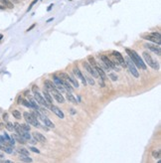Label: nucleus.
<instances>
[{"label": "nucleus", "instance_id": "13", "mask_svg": "<svg viewBox=\"0 0 161 163\" xmlns=\"http://www.w3.org/2000/svg\"><path fill=\"white\" fill-rule=\"evenodd\" d=\"M44 85H45V88L47 90H50V91H56L57 90V87L55 85V83H53L49 80H46L44 82Z\"/></svg>", "mask_w": 161, "mask_h": 163}, {"label": "nucleus", "instance_id": "27", "mask_svg": "<svg viewBox=\"0 0 161 163\" xmlns=\"http://www.w3.org/2000/svg\"><path fill=\"white\" fill-rule=\"evenodd\" d=\"M17 151L19 152L20 154H23V155H28L29 156V151L26 149V148H18Z\"/></svg>", "mask_w": 161, "mask_h": 163}, {"label": "nucleus", "instance_id": "33", "mask_svg": "<svg viewBox=\"0 0 161 163\" xmlns=\"http://www.w3.org/2000/svg\"><path fill=\"white\" fill-rule=\"evenodd\" d=\"M30 150L33 151V152H35V153H40V150H38L36 147H30Z\"/></svg>", "mask_w": 161, "mask_h": 163}, {"label": "nucleus", "instance_id": "32", "mask_svg": "<svg viewBox=\"0 0 161 163\" xmlns=\"http://www.w3.org/2000/svg\"><path fill=\"white\" fill-rule=\"evenodd\" d=\"M6 127L9 129V130H13V129H14V126H13V124L11 123V122H7Z\"/></svg>", "mask_w": 161, "mask_h": 163}, {"label": "nucleus", "instance_id": "3", "mask_svg": "<svg viewBox=\"0 0 161 163\" xmlns=\"http://www.w3.org/2000/svg\"><path fill=\"white\" fill-rule=\"evenodd\" d=\"M142 38L145 40L151 41L153 43H157V45H160V34L156 32L149 33V34H143Z\"/></svg>", "mask_w": 161, "mask_h": 163}, {"label": "nucleus", "instance_id": "36", "mask_svg": "<svg viewBox=\"0 0 161 163\" xmlns=\"http://www.w3.org/2000/svg\"><path fill=\"white\" fill-rule=\"evenodd\" d=\"M3 137L5 138V140H6V141H8V140L10 139V137H9V135H8L7 133H4V135H3Z\"/></svg>", "mask_w": 161, "mask_h": 163}, {"label": "nucleus", "instance_id": "26", "mask_svg": "<svg viewBox=\"0 0 161 163\" xmlns=\"http://www.w3.org/2000/svg\"><path fill=\"white\" fill-rule=\"evenodd\" d=\"M69 81H70L72 84L74 85V87H75V88H79V83H78V81L75 78H74L73 76H70V78H69Z\"/></svg>", "mask_w": 161, "mask_h": 163}, {"label": "nucleus", "instance_id": "25", "mask_svg": "<svg viewBox=\"0 0 161 163\" xmlns=\"http://www.w3.org/2000/svg\"><path fill=\"white\" fill-rule=\"evenodd\" d=\"M12 114H13V117L16 118V119H20V118H22L21 112H20L19 111H17V110H14V111H12Z\"/></svg>", "mask_w": 161, "mask_h": 163}, {"label": "nucleus", "instance_id": "23", "mask_svg": "<svg viewBox=\"0 0 161 163\" xmlns=\"http://www.w3.org/2000/svg\"><path fill=\"white\" fill-rule=\"evenodd\" d=\"M62 86H63V88L66 89L67 91H73V88L71 87V85L66 81V80H63V82H62Z\"/></svg>", "mask_w": 161, "mask_h": 163}, {"label": "nucleus", "instance_id": "14", "mask_svg": "<svg viewBox=\"0 0 161 163\" xmlns=\"http://www.w3.org/2000/svg\"><path fill=\"white\" fill-rule=\"evenodd\" d=\"M74 74L77 76V78H79L82 82H83V84H84L85 86H86V84H87V82H86V79H85V77H84V75L82 74V72L78 69V68H75L74 69Z\"/></svg>", "mask_w": 161, "mask_h": 163}, {"label": "nucleus", "instance_id": "8", "mask_svg": "<svg viewBox=\"0 0 161 163\" xmlns=\"http://www.w3.org/2000/svg\"><path fill=\"white\" fill-rule=\"evenodd\" d=\"M101 58H102L103 63L105 65V67H106L108 69H116V64H114L111 60L109 59V57H106V56H104V55H102V56H101ZM116 70H117V69H116Z\"/></svg>", "mask_w": 161, "mask_h": 163}, {"label": "nucleus", "instance_id": "22", "mask_svg": "<svg viewBox=\"0 0 161 163\" xmlns=\"http://www.w3.org/2000/svg\"><path fill=\"white\" fill-rule=\"evenodd\" d=\"M14 139H15V140H17V141L21 144H25L26 143V141H25L26 139L23 136H21L20 134H15V135H14Z\"/></svg>", "mask_w": 161, "mask_h": 163}, {"label": "nucleus", "instance_id": "42", "mask_svg": "<svg viewBox=\"0 0 161 163\" xmlns=\"http://www.w3.org/2000/svg\"><path fill=\"white\" fill-rule=\"evenodd\" d=\"M0 9H1V10H3V9H5V6H3V5H0Z\"/></svg>", "mask_w": 161, "mask_h": 163}, {"label": "nucleus", "instance_id": "21", "mask_svg": "<svg viewBox=\"0 0 161 163\" xmlns=\"http://www.w3.org/2000/svg\"><path fill=\"white\" fill-rule=\"evenodd\" d=\"M43 94H44V97H45V99L49 103V104H51L52 103H53V98H52L51 95L49 94V91H47V90H45L44 89V91H43Z\"/></svg>", "mask_w": 161, "mask_h": 163}, {"label": "nucleus", "instance_id": "7", "mask_svg": "<svg viewBox=\"0 0 161 163\" xmlns=\"http://www.w3.org/2000/svg\"><path fill=\"white\" fill-rule=\"evenodd\" d=\"M83 66H84L85 69L87 70V72L90 73L94 78H98V74H97V72L96 71V69H95L94 67H91L88 62H83Z\"/></svg>", "mask_w": 161, "mask_h": 163}, {"label": "nucleus", "instance_id": "38", "mask_svg": "<svg viewBox=\"0 0 161 163\" xmlns=\"http://www.w3.org/2000/svg\"><path fill=\"white\" fill-rule=\"evenodd\" d=\"M33 91H38V87L36 88V86H33Z\"/></svg>", "mask_w": 161, "mask_h": 163}, {"label": "nucleus", "instance_id": "40", "mask_svg": "<svg viewBox=\"0 0 161 163\" xmlns=\"http://www.w3.org/2000/svg\"><path fill=\"white\" fill-rule=\"evenodd\" d=\"M53 6H54V5H53V4H51V5L49 6V8H48V11H50V10L52 9V7H53Z\"/></svg>", "mask_w": 161, "mask_h": 163}, {"label": "nucleus", "instance_id": "37", "mask_svg": "<svg viewBox=\"0 0 161 163\" xmlns=\"http://www.w3.org/2000/svg\"><path fill=\"white\" fill-rule=\"evenodd\" d=\"M3 119H4V120H7V119H8V114H7V113H4V114H3Z\"/></svg>", "mask_w": 161, "mask_h": 163}, {"label": "nucleus", "instance_id": "10", "mask_svg": "<svg viewBox=\"0 0 161 163\" xmlns=\"http://www.w3.org/2000/svg\"><path fill=\"white\" fill-rule=\"evenodd\" d=\"M145 48H147L148 50L150 51H152V52H154L157 56H160L161 54V50H160V46H156V45H152V44H145L144 45Z\"/></svg>", "mask_w": 161, "mask_h": 163}, {"label": "nucleus", "instance_id": "20", "mask_svg": "<svg viewBox=\"0 0 161 163\" xmlns=\"http://www.w3.org/2000/svg\"><path fill=\"white\" fill-rule=\"evenodd\" d=\"M66 98H67V99H68L69 102H71L72 104H76L78 103V100L76 99V98H75V97H74V96H73V95L71 94V91H70V92H67V95H66Z\"/></svg>", "mask_w": 161, "mask_h": 163}, {"label": "nucleus", "instance_id": "19", "mask_svg": "<svg viewBox=\"0 0 161 163\" xmlns=\"http://www.w3.org/2000/svg\"><path fill=\"white\" fill-rule=\"evenodd\" d=\"M0 3H1L3 6L7 7V8H10V9H12L13 7H14L13 3L10 0H0Z\"/></svg>", "mask_w": 161, "mask_h": 163}, {"label": "nucleus", "instance_id": "39", "mask_svg": "<svg viewBox=\"0 0 161 163\" xmlns=\"http://www.w3.org/2000/svg\"><path fill=\"white\" fill-rule=\"evenodd\" d=\"M12 3H19L20 2V0H10Z\"/></svg>", "mask_w": 161, "mask_h": 163}, {"label": "nucleus", "instance_id": "16", "mask_svg": "<svg viewBox=\"0 0 161 163\" xmlns=\"http://www.w3.org/2000/svg\"><path fill=\"white\" fill-rule=\"evenodd\" d=\"M33 136L35 137V139L37 141H40V142H46L47 139L46 137L42 134V133H39V132H33Z\"/></svg>", "mask_w": 161, "mask_h": 163}, {"label": "nucleus", "instance_id": "31", "mask_svg": "<svg viewBox=\"0 0 161 163\" xmlns=\"http://www.w3.org/2000/svg\"><path fill=\"white\" fill-rule=\"evenodd\" d=\"M85 79H86V81H88V82H89L91 86L95 85V81H94L91 78H90V77H85Z\"/></svg>", "mask_w": 161, "mask_h": 163}, {"label": "nucleus", "instance_id": "34", "mask_svg": "<svg viewBox=\"0 0 161 163\" xmlns=\"http://www.w3.org/2000/svg\"><path fill=\"white\" fill-rule=\"evenodd\" d=\"M110 77L111 78V80H112V81H116V80H117V77H116L114 74H110Z\"/></svg>", "mask_w": 161, "mask_h": 163}, {"label": "nucleus", "instance_id": "17", "mask_svg": "<svg viewBox=\"0 0 161 163\" xmlns=\"http://www.w3.org/2000/svg\"><path fill=\"white\" fill-rule=\"evenodd\" d=\"M94 68L96 69V71L97 72V74H98V76H101L103 80H105V79H106V76H105V74H104V72H103V70L102 69V68H101V67H99V66L97 65V64L96 66H95Z\"/></svg>", "mask_w": 161, "mask_h": 163}, {"label": "nucleus", "instance_id": "18", "mask_svg": "<svg viewBox=\"0 0 161 163\" xmlns=\"http://www.w3.org/2000/svg\"><path fill=\"white\" fill-rule=\"evenodd\" d=\"M18 104H24L25 106L29 107V108H34V107H33V105L31 104V103H30V102H28V100H26V99H24V98H18Z\"/></svg>", "mask_w": 161, "mask_h": 163}, {"label": "nucleus", "instance_id": "35", "mask_svg": "<svg viewBox=\"0 0 161 163\" xmlns=\"http://www.w3.org/2000/svg\"><path fill=\"white\" fill-rule=\"evenodd\" d=\"M37 1H38V0H34V1H33L32 3H31V5L29 6V8H28V10H27V11H29V10H31V8H32V7H33V5H34L35 3H37Z\"/></svg>", "mask_w": 161, "mask_h": 163}, {"label": "nucleus", "instance_id": "2", "mask_svg": "<svg viewBox=\"0 0 161 163\" xmlns=\"http://www.w3.org/2000/svg\"><path fill=\"white\" fill-rule=\"evenodd\" d=\"M142 56H143V58H144V61L146 62V64L148 66H150L152 69H154V70H159V64H158V62L157 61H155L152 57H151V55L147 52H143L142 53Z\"/></svg>", "mask_w": 161, "mask_h": 163}, {"label": "nucleus", "instance_id": "11", "mask_svg": "<svg viewBox=\"0 0 161 163\" xmlns=\"http://www.w3.org/2000/svg\"><path fill=\"white\" fill-rule=\"evenodd\" d=\"M50 108H51V111H53V112H54V113H55V114H56V115H57L58 118H62V119L65 118L64 112L61 111V110L59 108L58 106H56V105H53V104H51V105H50Z\"/></svg>", "mask_w": 161, "mask_h": 163}, {"label": "nucleus", "instance_id": "6", "mask_svg": "<svg viewBox=\"0 0 161 163\" xmlns=\"http://www.w3.org/2000/svg\"><path fill=\"white\" fill-rule=\"evenodd\" d=\"M34 98H35V99H36V102L38 103L39 104H41V105H44L45 107H48L49 106V103L46 100L45 98H43L40 94H39L38 91H34Z\"/></svg>", "mask_w": 161, "mask_h": 163}, {"label": "nucleus", "instance_id": "4", "mask_svg": "<svg viewBox=\"0 0 161 163\" xmlns=\"http://www.w3.org/2000/svg\"><path fill=\"white\" fill-rule=\"evenodd\" d=\"M23 117H24L25 120L27 121V123L31 124V125L35 126V127H39V126H40V123H39L38 119L34 118L31 113H29V112L26 111V112L23 113Z\"/></svg>", "mask_w": 161, "mask_h": 163}, {"label": "nucleus", "instance_id": "12", "mask_svg": "<svg viewBox=\"0 0 161 163\" xmlns=\"http://www.w3.org/2000/svg\"><path fill=\"white\" fill-rule=\"evenodd\" d=\"M53 91V94H52L53 97H54V98H55L58 103H60V104L65 103V98L60 94V92H59L58 91H57V90H56V91Z\"/></svg>", "mask_w": 161, "mask_h": 163}, {"label": "nucleus", "instance_id": "44", "mask_svg": "<svg viewBox=\"0 0 161 163\" xmlns=\"http://www.w3.org/2000/svg\"><path fill=\"white\" fill-rule=\"evenodd\" d=\"M52 20H54V18H50V19L48 20V21H47V22H48V23H49V22H51Z\"/></svg>", "mask_w": 161, "mask_h": 163}, {"label": "nucleus", "instance_id": "45", "mask_svg": "<svg viewBox=\"0 0 161 163\" xmlns=\"http://www.w3.org/2000/svg\"><path fill=\"white\" fill-rule=\"evenodd\" d=\"M2 38H3V35H2V34H0V40H2Z\"/></svg>", "mask_w": 161, "mask_h": 163}, {"label": "nucleus", "instance_id": "9", "mask_svg": "<svg viewBox=\"0 0 161 163\" xmlns=\"http://www.w3.org/2000/svg\"><path fill=\"white\" fill-rule=\"evenodd\" d=\"M112 56L116 58L117 64H119L121 67H124V68L126 67V62L124 61V58L121 56V54H120V53L116 52V51H113V52H112Z\"/></svg>", "mask_w": 161, "mask_h": 163}, {"label": "nucleus", "instance_id": "1", "mask_svg": "<svg viewBox=\"0 0 161 163\" xmlns=\"http://www.w3.org/2000/svg\"><path fill=\"white\" fill-rule=\"evenodd\" d=\"M125 52H126V54L128 55L129 58L131 59V61L133 62L134 65H136L138 68H140V69H142V70H146V65H145V63L142 61V59L140 58V56H139L134 50H131V49L126 48V49H125Z\"/></svg>", "mask_w": 161, "mask_h": 163}, {"label": "nucleus", "instance_id": "24", "mask_svg": "<svg viewBox=\"0 0 161 163\" xmlns=\"http://www.w3.org/2000/svg\"><path fill=\"white\" fill-rule=\"evenodd\" d=\"M20 159L24 162H32V158L28 157V155H23V154H20Z\"/></svg>", "mask_w": 161, "mask_h": 163}, {"label": "nucleus", "instance_id": "15", "mask_svg": "<svg viewBox=\"0 0 161 163\" xmlns=\"http://www.w3.org/2000/svg\"><path fill=\"white\" fill-rule=\"evenodd\" d=\"M40 118L43 120V122L45 123V125L47 127H50V128H55V124L52 122L51 120L49 119L48 118H46V117H43V115H41Z\"/></svg>", "mask_w": 161, "mask_h": 163}, {"label": "nucleus", "instance_id": "28", "mask_svg": "<svg viewBox=\"0 0 161 163\" xmlns=\"http://www.w3.org/2000/svg\"><path fill=\"white\" fill-rule=\"evenodd\" d=\"M59 77L61 79H63V80H66V81H69V78H70V76L68 74H66V73H60Z\"/></svg>", "mask_w": 161, "mask_h": 163}, {"label": "nucleus", "instance_id": "41", "mask_svg": "<svg viewBox=\"0 0 161 163\" xmlns=\"http://www.w3.org/2000/svg\"><path fill=\"white\" fill-rule=\"evenodd\" d=\"M3 127H4V124H3V123H0V129H2Z\"/></svg>", "mask_w": 161, "mask_h": 163}, {"label": "nucleus", "instance_id": "43", "mask_svg": "<svg viewBox=\"0 0 161 163\" xmlns=\"http://www.w3.org/2000/svg\"><path fill=\"white\" fill-rule=\"evenodd\" d=\"M33 27H35V25H32V26L30 27V28H29V29H28V30H27V31H30V30H31V29H32Z\"/></svg>", "mask_w": 161, "mask_h": 163}, {"label": "nucleus", "instance_id": "5", "mask_svg": "<svg viewBox=\"0 0 161 163\" xmlns=\"http://www.w3.org/2000/svg\"><path fill=\"white\" fill-rule=\"evenodd\" d=\"M125 61H126V66L128 67L129 71H130V73L132 74V76H134L135 78H138V77H139V74H138V71L136 70L135 66H134V64H133V62L131 61V59H130L129 57H127Z\"/></svg>", "mask_w": 161, "mask_h": 163}, {"label": "nucleus", "instance_id": "29", "mask_svg": "<svg viewBox=\"0 0 161 163\" xmlns=\"http://www.w3.org/2000/svg\"><path fill=\"white\" fill-rule=\"evenodd\" d=\"M152 156L154 158H160V150H154L152 152Z\"/></svg>", "mask_w": 161, "mask_h": 163}, {"label": "nucleus", "instance_id": "30", "mask_svg": "<svg viewBox=\"0 0 161 163\" xmlns=\"http://www.w3.org/2000/svg\"><path fill=\"white\" fill-rule=\"evenodd\" d=\"M21 126H22V128L24 129L25 131H30V126H29V124H27V123H24V124H21Z\"/></svg>", "mask_w": 161, "mask_h": 163}]
</instances>
